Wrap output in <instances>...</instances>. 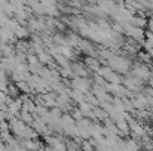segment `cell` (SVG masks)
<instances>
[{"mask_svg": "<svg viewBox=\"0 0 153 151\" xmlns=\"http://www.w3.org/2000/svg\"><path fill=\"white\" fill-rule=\"evenodd\" d=\"M129 24H132V25H135V27H140V28H144V27H147V19H146V16L144 15H134L132 18H131V21H129Z\"/></svg>", "mask_w": 153, "mask_h": 151, "instance_id": "6da1fadb", "label": "cell"}]
</instances>
